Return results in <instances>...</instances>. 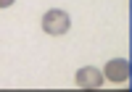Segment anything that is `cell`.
Wrapping results in <instances>:
<instances>
[{"instance_id": "cell-3", "label": "cell", "mask_w": 132, "mask_h": 92, "mask_svg": "<svg viewBox=\"0 0 132 92\" xmlns=\"http://www.w3.org/2000/svg\"><path fill=\"white\" fill-rule=\"evenodd\" d=\"M74 82L82 89H101L103 87V74H101V68H95V66H85V68L77 71Z\"/></svg>"}, {"instance_id": "cell-4", "label": "cell", "mask_w": 132, "mask_h": 92, "mask_svg": "<svg viewBox=\"0 0 132 92\" xmlns=\"http://www.w3.org/2000/svg\"><path fill=\"white\" fill-rule=\"evenodd\" d=\"M13 3H16V0H0V8H11Z\"/></svg>"}, {"instance_id": "cell-1", "label": "cell", "mask_w": 132, "mask_h": 92, "mask_svg": "<svg viewBox=\"0 0 132 92\" xmlns=\"http://www.w3.org/2000/svg\"><path fill=\"white\" fill-rule=\"evenodd\" d=\"M42 32L45 34H53V37H61V34H66L71 29V19H69V13L66 11H58V8H53V11H48L45 16H42Z\"/></svg>"}, {"instance_id": "cell-2", "label": "cell", "mask_w": 132, "mask_h": 92, "mask_svg": "<svg viewBox=\"0 0 132 92\" xmlns=\"http://www.w3.org/2000/svg\"><path fill=\"white\" fill-rule=\"evenodd\" d=\"M103 79H108V82H114V84H122V82H129V76H132V63L127 58H114V61H108L106 68H103Z\"/></svg>"}]
</instances>
